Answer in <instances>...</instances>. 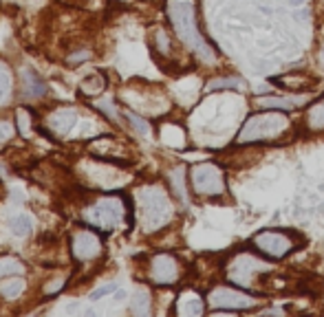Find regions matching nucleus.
Segmentation results:
<instances>
[{
	"label": "nucleus",
	"instance_id": "obj_1",
	"mask_svg": "<svg viewBox=\"0 0 324 317\" xmlns=\"http://www.w3.org/2000/svg\"><path fill=\"white\" fill-rule=\"evenodd\" d=\"M177 203L179 201L172 196L170 187L163 183H144L133 196V218L144 234H159L175 222Z\"/></svg>",
	"mask_w": 324,
	"mask_h": 317
},
{
	"label": "nucleus",
	"instance_id": "obj_2",
	"mask_svg": "<svg viewBox=\"0 0 324 317\" xmlns=\"http://www.w3.org/2000/svg\"><path fill=\"white\" fill-rule=\"evenodd\" d=\"M168 22L172 31L183 42L187 51L205 66L218 64V53L214 44L205 37L199 25V11H196V0H168L166 4Z\"/></svg>",
	"mask_w": 324,
	"mask_h": 317
},
{
	"label": "nucleus",
	"instance_id": "obj_3",
	"mask_svg": "<svg viewBox=\"0 0 324 317\" xmlns=\"http://www.w3.org/2000/svg\"><path fill=\"white\" fill-rule=\"evenodd\" d=\"M274 262L276 260L265 258L253 247H241L227 253V258L220 264V273H223V280L229 282V284L267 295V288L262 286V282L269 280L278 271V267Z\"/></svg>",
	"mask_w": 324,
	"mask_h": 317
},
{
	"label": "nucleus",
	"instance_id": "obj_4",
	"mask_svg": "<svg viewBox=\"0 0 324 317\" xmlns=\"http://www.w3.org/2000/svg\"><path fill=\"white\" fill-rule=\"evenodd\" d=\"M295 132V124L289 112L283 110H253L243 119L234 137V145H276L287 143V139Z\"/></svg>",
	"mask_w": 324,
	"mask_h": 317
},
{
	"label": "nucleus",
	"instance_id": "obj_5",
	"mask_svg": "<svg viewBox=\"0 0 324 317\" xmlns=\"http://www.w3.org/2000/svg\"><path fill=\"white\" fill-rule=\"evenodd\" d=\"M190 178V192L199 201L223 203L229 198V183L227 172L218 161H199L187 168Z\"/></svg>",
	"mask_w": 324,
	"mask_h": 317
},
{
	"label": "nucleus",
	"instance_id": "obj_6",
	"mask_svg": "<svg viewBox=\"0 0 324 317\" xmlns=\"http://www.w3.org/2000/svg\"><path fill=\"white\" fill-rule=\"evenodd\" d=\"M205 297H208L210 313H245V311H258L267 302L262 293L247 291V288L229 284V282H218V284L210 286Z\"/></svg>",
	"mask_w": 324,
	"mask_h": 317
},
{
	"label": "nucleus",
	"instance_id": "obj_7",
	"mask_svg": "<svg viewBox=\"0 0 324 317\" xmlns=\"http://www.w3.org/2000/svg\"><path fill=\"white\" fill-rule=\"evenodd\" d=\"M133 216V207L124 196H100L84 207L82 218L97 231H112Z\"/></svg>",
	"mask_w": 324,
	"mask_h": 317
},
{
	"label": "nucleus",
	"instance_id": "obj_8",
	"mask_svg": "<svg viewBox=\"0 0 324 317\" xmlns=\"http://www.w3.org/2000/svg\"><path fill=\"white\" fill-rule=\"evenodd\" d=\"M250 245L269 260H285L302 247V238L293 229H260L250 238Z\"/></svg>",
	"mask_w": 324,
	"mask_h": 317
},
{
	"label": "nucleus",
	"instance_id": "obj_9",
	"mask_svg": "<svg viewBox=\"0 0 324 317\" xmlns=\"http://www.w3.org/2000/svg\"><path fill=\"white\" fill-rule=\"evenodd\" d=\"M145 278L154 286H175L185 278V264L177 253L157 251L148 258Z\"/></svg>",
	"mask_w": 324,
	"mask_h": 317
},
{
	"label": "nucleus",
	"instance_id": "obj_10",
	"mask_svg": "<svg viewBox=\"0 0 324 317\" xmlns=\"http://www.w3.org/2000/svg\"><path fill=\"white\" fill-rule=\"evenodd\" d=\"M183 42L177 37V33L168 27H154L150 31V49L152 55L157 58V62L163 69H175L181 66V55H183Z\"/></svg>",
	"mask_w": 324,
	"mask_h": 317
},
{
	"label": "nucleus",
	"instance_id": "obj_11",
	"mask_svg": "<svg viewBox=\"0 0 324 317\" xmlns=\"http://www.w3.org/2000/svg\"><path fill=\"white\" fill-rule=\"evenodd\" d=\"M135 91V88H130ZM137 95L130 97L128 104L139 112V115H166L170 110V99L163 93L161 86H145V88H137Z\"/></svg>",
	"mask_w": 324,
	"mask_h": 317
},
{
	"label": "nucleus",
	"instance_id": "obj_12",
	"mask_svg": "<svg viewBox=\"0 0 324 317\" xmlns=\"http://www.w3.org/2000/svg\"><path fill=\"white\" fill-rule=\"evenodd\" d=\"M313 93H287V95H258L252 99V106L256 110H283V112H295L309 106Z\"/></svg>",
	"mask_w": 324,
	"mask_h": 317
},
{
	"label": "nucleus",
	"instance_id": "obj_13",
	"mask_svg": "<svg viewBox=\"0 0 324 317\" xmlns=\"http://www.w3.org/2000/svg\"><path fill=\"white\" fill-rule=\"evenodd\" d=\"M104 251L102 238L93 229H79L71 236V253L77 262H88L97 260Z\"/></svg>",
	"mask_w": 324,
	"mask_h": 317
},
{
	"label": "nucleus",
	"instance_id": "obj_14",
	"mask_svg": "<svg viewBox=\"0 0 324 317\" xmlns=\"http://www.w3.org/2000/svg\"><path fill=\"white\" fill-rule=\"evenodd\" d=\"M208 297L194 286H185L179 291L175 300V309L172 313L181 315V317H201L208 313Z\"/></svg>",
	"mask_w": 324,
	"mask_h": 317
},
{
	"label": "nucleus",
	"instance_id": "obj_15",
	"mask_svg": "<svg viewBox=\"0 0 324 317\" xmlns=\"http://www.w3.org/2000/svg\"><path fill=\"white\" fill-rule=\"evenodd\" d=\"M269 82L276 84L278 88H285L287 93H313L318 79L311 77L307 70H289V73H285V75L271 77Z\"/></svg>",
	"mask_w": 324,
	"mask_h": 317
},
{
	"label": "nucleus",
	"instance_id": "obj_16",
	"mask_svg": "<svg viewBox=\"0 0 324 317\" xmlns=\"http://www.w3.org/2000/svg\"><path fill=\"white\" fill-rule=\"evenodd\" d=\"M302 130H307L309 135H322L324 132V93L320 97L311 99L309 106L304 108Z\"/></svg>",
	"mask_w": 324,
	"mask_h": 317
},
{
	"label": "nucleus",
	"instance_id": "obj_17",
	"mask_svg": "<svg viewBox=\"0 0 324 317\" xmlns=\"http://www.w3.org/2000/svg\"><path fill=\"white\" fill-rule=\"evenodd\" d=\"M168 187H170L172 196L181 203V205H187V194L190 192V178H187V168L183 163L175 165V168L168 172Z\"/></svg>",
	"mask_w": 324,
	"mask_h": 317
},
{
	"label": "nucleus",
	"instance_id": "obj_18",
	"mask_svg": "<svg viewBox=\"0 0 324 317\" xmlns=\"http://www.w3.org/2000/svg\"><path fill=\"white\" fill-rule=\"evenodd\" d=\"M75 124H77V112H75L73 108H58V110H53L49 115V119H46L49 130L60 137H67L75 128Z\"/></svg>",
	"mask_w": 324,
	"mask_h": 317
},
{
	"label": "nucleus",
	"instance_id": "obj_19",
	"mask_svg": "<svg viewBox=\"0 0 324 317\" xmlns=\"http://www.w3.org/2000/svg\"><path fill=\"white\" fill-rule=\"evenodd\" d=\"M159 139L166 145H170V148L181 150V148H185L187 132H185V128L181 124H177V121H166V124H161V128H159Z\"/></svg>",
	"mask_w": 324,
	"mask_h": 317
},
{
	"label": "nucleus",
	"instance_id": "obj_20",
	"mask_svg": "<svg viewBox=\"0 0 324 317\" xmlns=\"http://www.w3.org/2000/svg\"><path fill=\"white\" fill-rule=\"evenodd\" d=\"M243 84H245V82H243L238 75H234V73L216 75V77L205 82L203 91L208 93V95H210V93H236V91H241V88H243Z\"/></svg>",
	"mask_w": 324,
	"mask_h": 317
},
{
	"label": "nucleus",
	"instance_id": "obj_21",
	"mask_svg": "<svg viewBox=\"0 0 324 317\" xmlns=\"http://www.w3.org/2000/svg\"><path fill=\"white\" fill-rule=\"evenodd\" d=\"M25 280H22L20 276H7V278H2L0 280V297L2 300H7V302H13V300H18V297L25 293Z\"/></svg>",
	"mask_w": 324,
	"mask_h": 317
},
{
	"label": "nucleus",
	"instance_id": "obj_22",
	"mask_svg": "<svg viewBox=\"0 0 324 317\" xmlns=\"http://www.w3.org/2000/svg\"><path fill=\"white\" fill-rule=\"evenodd\" d=\"M79 91H82V95L86 97H97L102 95V93L106 91V75L104 73H93L88 75V77L82 79V84H79Z\"/></svg>",
	"mask_w": 324,
	"mask_h": 317
},
{
	"label": "nucleus",
	"instance_id": "obj_23",
	"mask_svg": "<svg viewBox=\"0 0 324 317\" xmlns=\"http://www.w3.org/2000/svg\"><path fill=\"white\" fill-rule=\"evenodd\" d=\"M130 313L135 315H150L152 313V295L145 286H139L133 295V302H130Z\"/></svg>",
	"mask_w": 324,
	"mask_h": 317
},
{
	"label": "nucleus",
	"instance_id": "obj_24",
	"mask_svg": "<svg viewBox=\"0 0 324 317\" xmlns=\"http://www.w3.org/2000/svg\"><path fill=\"white\" fill-rule=\"evenodd\" d=\"M13 93V77H11V69L0 60V106L9 102Z\"/></svg>",
	"mask_w": 324,
	"mask_h": 317
},
{
	"label": "nucleus",
	"instance_id": "obj_25",
	"mask_svg": "<svg viewBox=\"0 0 324 317\" xmlns=\"http://www.w3.org/2000/svg\"><path fill=\"white\" fill-rule=\"evenodd\" d=\"M22 273H25V267H22L20 260L9 258V255L0 258V280L7 276H22Z\"/></svg>",
	"mask_w": 324,
	"mask_h": 317
},
{
	"label": "nucleus",
	"instance_id": "obj_26",
	"mask_svg": "<svg viewBox=\"0 0 324 317\" xmlns=\"http://www.w3.org/2000/svg\"><path fill=\"white\" fill-rule=\"evenodd\" d=\"M9 227H11V231L16 236H29L31 229H34V220H31V216H27V214H18L9 220Z\"/></svg>",
	"mask_w": 324,
	"mask_h": 317
},
{
	"label": "nucleus",
	"instance_id": "obj_27",
	"mask_svg": "<svg viewBox=\"0 0 324 317\" xmlns=\"http://www.w3.org/2000/svg\"><path fill=\"white\" fill-rule=\"evenodd\" d=\"M25 79H27V86H31V88H27V95L40 97V95H44V93H46V84L42 82L40 77H37L34 70H27V73H25Z\"/></svg>",
	"mask_w": 324,
	"mask_h": 317
},
{
	"label": "nucleus",
	"instance_id": "obj_28",
	"mask_svg": "<svg viewBox=\"0 0 324 317\" xmlns=\"http://www.w3.org/2000/svg\"><path fill=\"white\" fill-rule=\"evenodd\" d=\"M126 119L130 121V126H133L135 130H137V132H139V135H142V137L150 135V130H152V128H150V124H148V121H145L144 117L135 115V112H126Z\"/></svg>",
	"mask_w": 324,
	"mask_h": 317
},
{
	"label": "nucleus",
	"instance_id": "obj_29",
	"mask_svg": "<svg viewBox=\"0 0 324 317\" xmlns=\"http://www.w3.org/2000/svg\"><path fill=\"white\" fill-rule=\"evenodd\" d=\"M13 135H16V126L11 121H0V148L7 145Z\"/></svg>",
	"mask_w": 324,
	"mask_h": 317
},
{
	"label": "nucleus",
	"instance_id": "obj_30",
	"mask_svg": "<svg viewBox=\"0 0 324 317\" xmlns=\"http://www.w3.org/2000/svg\"><path fill=\"white\" fill-rule=\"evenodd\" d=\"M117 291V284H106V286H100V288H95V291L88 295V300L91 302H100L102 297H106V295H110V293H115Z\"/></svg>",
	"mask_w": 324,
	"mask_h": 317
},
{
	"label": "nucleus",
	"instance_id": "obj_31",
	"mask_svg": "<svg viewBox=\"0 0 324 317\" xmlns=\"http://www.w3.org/2000/svg\"><path fill=\"white\" fill-rule=\"evenodd\" d=\"M256 313H260V315H285V309H278V306H267V309H258Z\"/></svg>",
	"mask_w": 324,
	"mask_h": 317
},
{
	"label": "nucleus",
	"instance_id": "obj_32",
	"mask_svg": "<svg viewBox=\"0 0 324 317\" xmlns=\"http://www.w3.org/2000/svg\"><path fill=\"white\" fill-rule=\"evenodd\" d=\"M287 4H289V7H302L304 0H287Z\"/></svg>",
	"mask_w": 324,
	"mask_h": 317
},
{
	"label": "nucleus",
	"instance_id": "obj_33",
	"mask_svg": "<svg viewBox=\"0 0 324 317\" xmlns=\"http://www.w3.org/2000/svg\"><path fill=\"white\" fill-rule=\"evenodd\" d=\"M318 211H320V214H324V205H320V207H318Z\"/></svg>",
	"mask_w": 324,
	"mask_h": 317
},
{
	"label": "nucleus",
	"instance_id": "obj_34",
	"mask_svg": "<svg viewBox=\"0 0 324 317\" xmlns=\"http://www.w3.org/2000/svg\"><path fill=\"white\" fill-rule=\"evenodd\" d=\"M322 60H324V46H322Z\"/></svg>",
	"mask_w": 324,
	"mask_h": 317
}]
</instances>
